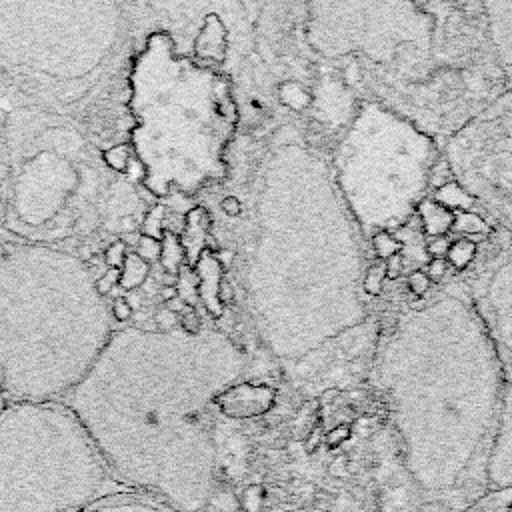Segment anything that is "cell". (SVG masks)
Segmentation results:
<instances>
[{"label":"cell","instance_id":"obj_1","mask_svg":"<svg viewBox=\"0 0 512 512\" xmlns=\"http://www.w3.org/2000/svg\"><path fill=\"white\" fill-rule=\"evenodd\" d=\"M238 358L218 332L114 328L62 400L116 482L176 512H212L220 494L214 400Z\"/></svg>","mask_w":512,"mask_h":512},{"label":"cell","instance_id":"obj_2","mask_svg":"<svg viewBox=\"0 0 512 512\" xmlns=\"http://www.w3.org/2000/svg\"><path fill=\"white\" fill-rule=\"evenodd\" d=\"M374 380L396 432L408 512H466L488 492L506 380L462 280L398 316Z\"/></svg>","mask_w":512,"mask_h":512},{"label":"cell","instance_id":"obj_3","mask_svg":"<svg viewBox=\"0 0 512 512\" xmlns=\"http://www.w3.org/2000/svg\"><path fill=\"white\" fill-rule=\"evenodd\" d=\"M114 320L88 264L68 248L0 240V384L14 402H62Z\"/></svg>","mask_w":512,"mask_h":512},{"label":"cell","instance_id":"obj_4","mask_svg":"<svg viewBox=\"0 0 512 512\" xmlns=\"http://www.w3.org/2000/svg\"><path fill=\"white\" fill-rule=\"evenodd\" d=\"M116 174L68 114L20 102L0 114L2 230L64 248L102 228Z\"/></svg>","mask_w":512,"mask_h":512},{"label":"cell","instance_id":"obj_5","mask_svg":"<svg viewBox=\"0 0 512 512\" xmlns=\"http://www.w3.org/2000/svg\"><path fill=\"white\" fill-rule=\"evenodd\" d=\"M224 82L152 30L130 62L128 146L154 196L194 194L216 178L228 132Z\"/></svg>","mask_w":512,"mask_h":512},{"label":"cell","instance_id":"obj_6","mask_svg":"<svg viewBox=\"0 0 512 512\" xmlns=\"http://www.w3.org/2000/svg\"><path fill=\"white\" fill-rule=\"evenodd\" d=\"M126 36L116 2H0V74L24 102L66 114L98 92Z\"/></svg>","mask_w":512,"mask_h":512},{"label":"cell","instance_id":"obj_7","mask_svg":"<svg viewBox=\"0 0 512 512\" xmlns=\"http://www.w3.org/2000/svg\"><path fill=\"white\" fill-rule=\"evenodd\" d=\"M124 490L64 402L0 414V512H82Z\"/></svg>","mask_w":512,"mask_h":512},{"label":"cell","instance_id":"obj_8","mask_svg":"<svg viewBox=\"0 0 512 512\" xmlns=\"http://www.w3.org/2000/svg\"><path fill=\"white\" fill-rule=\"evenodd\" d=\"M434 140L378 102H366L342 132L334 184L366 234L404 226L426 196L436 168Z\"/></svg>","mask_w":512,"mask_h":512},{"label":"cell","instance_id":"obj_9","mask_svg":"<svg viewBox=\"0 0 512 512\" xmlns=\"http://www.w3.org/2000/svg\"><path fill=\"white\" fill-rule=\"evenodd\" d=\"M442 156L488 224L512 240V88L444 138Z\"/></svg>","mask_w":512,"mask_h":512},{"label":"cell","instance_id":"obj_10","mask_svg":"<svg viewBox=\"0 0 512 512\" xmlns=\"http://www.w3.org/2000/svg\"><path fill=\"white\" fill-rule=\"evenodd\" d=\"M462 282L490 338L504 380L512 384V240L476 262Z\"/></svg>","mask_w":512,"mask_h":512},{"label":"cell","instance_id":"obj_11","mask_svg":"<svg viewBox=\"0 0 512 512\" xmlns=\"http://www.w3.org/2000/svg\"><path fill=\"white\" fill-rule=\"evenodd\" d=\"M512 488V384L506 382L488 462V490Z\"/></svg>","mask_w":512,"mask_h":512},{"label":"cell","instance_id":"obj_12","mask_svg":"<svg viewBox=\"0 0 512 512\" xmlns=\"http://www.w3.org/2000/svg\"><path fill=\"white\" fill-rule=\"evenodd\" d=\"M484 12L494 58L506 78L508 88H512V4L488 2L484 4Z\"/></svg>","mask_w":512,"mask_h":512},{"label":"cell","instance_id":"obj_13","mask_svg":"<svg viewBox=\"0 0 512 512\" xmlns=\"http://www.w3.org/2000/svg\"><path fill=\"white\" fill-rule=\"evenodd\" d=\"M82 512H176L144 494L136 492H118L104 500L94 502Z\"/></svg>","mask_w":512,"mask_h":512},{"label":"cell","instance_id":"obj_14","mask_svg":"<svg viewBox=\"0 0 512 512\" xmlns=\"http://www.w3.org/2000/svg\"><path fill=\"white\" fill-rule=\"evenodd\" d=\"M416 210L420 212L422 228H424L426 234L440 238V236H444L448 230H452L454 214H452L450 210H446L444 206H440L436 200L424 198Z\"/></svg>","mask_w":512,"mask_h":512},{"label":"cell","instance_id":"obj_15","mask_svg":"<svg viewBox=\"0 0 512 512\" xmlns=\"http://www.w3.org/2000/svg\"><path fill=\"white\" fill-rule=\"evenodd\" d=\"M148 270H150L148 262L142 260L136 252L126 254V258H124V262H122V272H120V286H122L124 290H134V288H138V286L146 280Z\"/></svg>","mask_w":512,"mask_h":512},{"label":"cell","instance_id":"obj_16","mask_svg":"<svg viewBox=\"0 0 512 512\" xmlns=\"http://www.w3.org/2000/svg\"><path fill=\"white\" fill-rule=\"evenodd\" d=\"M466 512H512V488L488 490Z\"/></svg>","mask_w":512,"mask_h":512},{"label":"cell","instance_id":"obj_17","mask_svg":"<svg viewBox=\"0 0 512 512\" xmlns=\"http://www.w3.org/2000/svg\"><path fill=\"white\" fill-rule=\"evenodd\" d=\"M100 156H102V162L104 166L112 172V174H124L130 164H132V148L128 144H114V146H108L104 150H100Z\"/></svg>","mask_w":512,"mask_h":512},{"label":"cell","instance_id":"obj_18","mask_svg":"<svg viewBox=\"0 0 512 512\" xmlns=\"http://www.w3.org/2000/svg\"><path fill=\"white\" fill-rule=\"evenodd\" d=\"M446 256H448V262L452 266H456L458 270H464L476 258V242L468 240V238H458V240L450 242V248H448Z\"/></svg>","mask_w":512,"mask_h":512},{"label":"cell","instance_id":"obj_19","mask_svg":"<svg viewBox=\"0 0 512 512\" xmlns=\"http://www.w3.org/2000/svg\"><path fill=\"white\" fill-rule=\"evenodd\" d=\"M136 254L142 258V260H156L160 254H162V246L158 240L150 238V236H142L140 242H138V250Z\"/></svg>","mask_w":512,"mask_h":512},{"label":"cell","instance_id":"obj_20","mask_svg":"<svg viewBox=\"0 0 512 512\" xmlns=\"http://www.w3.org/2000/svg\"><path fill=\"white\" fill-rule=\"evenodd\" d=\"M374 248H376V254L380 258H390L392 254H396L394 250L398 248V244L388 232H380V234L374 236Z\"/></svg>","mask_w":512,"mask_h":512},{"label":"cell","instance_id":"obj_21","mask_svg":"<svg viewBox=\"0 0 512 512\" xmlns=\"http://www.w3.org/2000/svg\"><path fill=\"white\" fill-rule=\"evenodd\" d=\"M106 264L110 266V270H118L126 258V246L124 242H112L106 250Z\"/></svg>","mask_w":512,"mask_h":512},{"label":"cell","instance_id":"obj_22","mask_svg":"<svg viewBox=\"0 0 512 512\" xmlns=\"http://www.w3.org/2000/svg\"><path fill=\"white\" fill-rule=\"evenodd\" d=\"M156 322H158V330H160V332H170V330H176L178 316H176L174 310L162 308V310L156 314Z\"/></svg>","mask_w":512,"mask_h":512},{"label":"cell","instance_id":"obj_23","mask_svg":"<svg viewBox=\"0 0 512 512\" xmlns=\"http://www.w3.org/2000/svg\"><path fill=\"white\" fill-rule=\"evenodd\" d=\"M408 286L414 294L418 296H424L428 292V286H430V278L426 276V272H412L408 276Z\"/></svg>","mask_w":512,"mask_h":512},{"label":"cell","instance_id":"obj_24","mask_svg":"<svg viewBox=\"0 0 512 512\" xmlns=\"http://www.w3.org/2000/svg\"><path fill=\"white\" fill-rule=\"evenodd\" d=\"M448 248H450V240L440 236V238H434L430 240V244L426 246V252L432 254L434 258H444L448 254Z\"/></svg>","mask_w":512,"mask_h":512},{"label":"cell","instance_id":"obj_25","mask_svg":"<svg viewBox=\"0 0 512 512\" xmlns=\"http://www.w3.org/2000/svg\"><path fill=\"white\" fill-rule=\"evenodd\" d=\"M446 268H448V264H446L444 258H434V260L428 264V268H426V276L432 278V280H440V278L444 276Z\"/></svg>","mask_w":512,"mask_h":512},{"label":"cell","instance_id":"obj_26","mask_svg":"<svg viewBox=\"0 0 512 512\" xmlns=\"http://www.w3.org/2000/svg\"><path fill=\"white\" fill-rule=\"evenodd\" d=\"M110 312H112V320H114V322H124V320L130 318V306H128V302H124V300L114 302V304L110 306Z\"/></svg>","mask_w":512,"mask_h":512},{"label":"cell","instance_id":"obj_27","mask_svg":"<svg viewBox=\"0 0 512 512\" xmlns=\"http://www.w3.org/2000/svg\"><path fill=\"white\" fill-rule=\"evenodd\" d=\"M402 256L400 254H392L390 258H388V264L384 266L386 268V274L390 276V278H398V274L402 272Z\"/></svg>","mask_w":512,"mask_h":512},{"label":"cell","instance_id":"obj_28","mask_svg":"<svg viewBox=\"0 0 512 512\" xmlns=\"http://www.w3.org/2000/svg\"><path fill=\"white\" fill-rule=\"evenodd\" d=\"M6 406H8V398H6L4 388H2V384H0V414L6 410Z\"/></svg>","mask_w":512,"mask_h":512},{"label":"cell","instance_id":"obj_29","mask_svg":"<svg viewBox=\"0 0 512 512\" xmlns=\"http://www.w3.org/2000/svg\"><path fill=\"white\" fill-rule=\"evenodd\" d=\"M0 230H2V194H0Z\"/></svg>","mask_w":512,"mask_h":512}]
</instances>
